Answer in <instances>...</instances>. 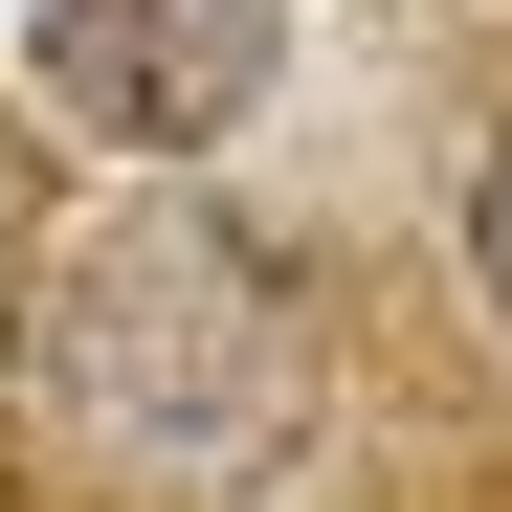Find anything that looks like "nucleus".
I'll return each instance as SVG.
<instances>
[{"label": "nucleus", "instance_id": "obj_2", "mask_svg": "<svg viewBox=\"0 0 512 512\" xmlns=\"http://www.w3.org/2000/svg\"><path fill=\"white\" fill-rule=\"evenodd\" d=\"M290 67V0H45V112L112 134V156H201L268 112Z\"/></svg>", "mask_w": 512, "mask_h": 512}, {"label": "nucleus", "instance_id": "obj_1", "mask_svg": "<svg viewBox=\"0 0 512 512\" xmlns=\"http://www.w3.org/2000/svg\"><path fill=\"white\" fill-rule=\"evenodd\" d=\"M312 401V334H290V268H245L223 223H112L45 312V423L90 468H268Z\"/></svg>", "mask_w": 512, "mask_h": 512}, {"label": "nucleus", "instance_id": "obj_3", "mask_svg": "<svg viewBox=\"0 0 512 512\" xmlns=\"http://www.w3.org/2000/svg\"><path fill=\"white\" fill-rule=\"evenodd\" d=\"M468 290H490V312H512V134H490V156H468Z\"/></svg>", "mask_w": 512, "mask_h": 512}]
</instances>
